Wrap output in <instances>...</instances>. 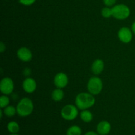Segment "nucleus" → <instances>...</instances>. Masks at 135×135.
Wrapping results in <instances>:
<instances>
[{"label": "nucleus", "mask_w": 135, "mask_h": 135, "mask_svg": "<svg viewBox=\"0 0 135 135\" xmlns=\"http://www.w3.org/2000/svg\"><path fill=\"white\" fill-rule=\"evenodd\" d=\"M96 102L94 95L89 92L79 93L75 98V104L80 110H85L92 108Z\"/></svg>", "instance_id": "nucleus-1"}, {"label": "nucleus", "mask_w": 135, "mask_h": 135, "mask_svg": "<svg viewBox=\"0 0 135 135\" xmlns=\"http://www.w3.org/2000/svg\"><path fill=\"white\" fill-rule=\"evenodd\" d=\"M17 113L20 117H27L30 115L34 110V104L29 98L21 99L17 105Z\"/></svg>", "instance_id": "nucleus-2"}, {"label": "nucleus", "mask_w": 135, "mask_h": 135, "mask_svg": "<svg viewBox=\"0 0 135 135\" xmlns=\"http://www.w3.org/2000/svg\"><path fill=\"white\" fill-rule=\"evenodd\" d=\"M112 17L118 20H125L129 17L131 10L125 4H118L112 8Z\"/></svg>", "instance_id": "nucleus-3"}, {"label": "nucleus", "mask_w": 135, "mask_h": 135, "mask_svg": "<svg viewBox=\"0 0 135 135\" xmlns=\"http://www.w3.org/2000/svg\"><path fill=\"white\" fill-rule=\"evenodd\" d=\"M103 89L102 80L98 76H92L87 83V90L88 92L94 96H97L101 93Z\"/></svg>", "instance_id": "nucleus-4"}, {"label": "nucleus", "mask_w": 135, "mask_h": 135, "mask_svg": "<svg viewBox=\"0 0 135 135\" xmlns=\"http://www.w3.org/2000/svg\"><path fill=\"white\" fill-rule=\"evenodd\" d=\"M61 115L65 120L73 121L79 115V109L73 104H68L62 108Z\"/></svg>", "instance_id": "nucleus-5"}, {"label": "nucleus", "mask_w": 135, "mask_h": 135, "mask_svg": "<svg viewBox=\"0 0 135 135\" xmlns=\"http://www.w3.org/2000/svg\"><path fill=\"white\" fill-rule=\"evenodd\" d=\"M14 83L10 77H4L0 82V91L4 95H9L13 92Z\"/></svg>", "instance_id": "nucleus-6"}, {"label": "nucleus", "mask_w": 135, "mask_h": 135, "mask_svg": "<svg viewBox=\"0 0 135 135\" xmlns=\"http://www.w3.org/2000/svg\"><path fill=\"white\" fill-rule=\"evenodd\" d=\"M133 31L128 27H122L118 31V38L124 44L130 43L133 40Z\"/></svg>", "instance_id": "nucleus-7"}, {"label": "nucleus", "mask_w": 135, "mask_h": 135, "mask_svg": "<svg viewBox=\"0 0 135 135\" xmlns=\"http://www.w3.org/2000/svg\"><path fill=\"white\" fill-rule=\"evenodd\" d=\"M54 83L58 88H63L67 86L69 83V77L65 73L59 72L55 75L54 79Z\"/></svg>", "instance_id": "nucleus-8"}, {"label": "nucleus", "mask_w": 135, "mask_h": 135, "mask_svg": "<svg viewBox=\"0 0 135 135\" xmlns=\"http://www.w3.org/2000/svg\"><path fill=\"white\" fill-rule=\"evenodd\" d=\"M17 57L23 62H29L32 59V53L30 49L26 47H21L17 50Z\"/></svg>", "instance_id": "nucleus-9"}, {"label": "nucleus", "mask_w": 135, "mask_h": 135, "mask_svg": "<svg viewBox=\"0 0 135 135\" xmlns=\"http://www.w3.org/2000/svg\"><path fill=\"white\" fill-rule=\"evenodd\" d=\"M37 83L34 79L31 77H26L22 83V88L25 92L32 94L36 90Z\"/></svg>", "instance_id": "nucleus-10"}, {"label": "nucleus", "mask_w": 135, "mask_h": 135, "mask_svg": "<svg viewBox=\"0 0 135 135\" xmlns=\"http://www.w3.org/2000/svg\"><path fill=\"white\" fill-rule=\"evenodd\" d=\"M112 129V125L108 121H102L98 124L96 131L100 135H107L109 134Z\"/></svg>", "instance_id": "nucleus-11"}, {"label": "nucleus", "mask_w": 135, "mask_h": 135, "mask_svg": "<svg viewBox=\"0 0 135 135\" xmlns=\"http://www.w3.org/2000/svg\"><path fill=\"white\" fill-rule=\"evenodd\" d=\"M92 71L94 75H100L104 69V63L103 60L100 59H97L94 61L92 64Z\"/></svg>", "instance_id": "nucleus-12"}, {"label": "nucleus", "mask_w": 135, "mask_h": 135, "mask_svg": "<svg viewBox=\"0 0 135 135\" xmlns=\"http://www.w3.org/2000/svg\"><path fill=\"white\" fill-rule=\"evenodd\" d=\"M64 98V92L61 88H55L51 93V98L55 102H60Z\"/></svg>", "instance_id": "nucleus-13"}, {"label": "nucleus", "mask_w": 135, "mask_h": 135, "mask_svg": "<svg viewBox=\"0 0 135 135\" xmlns=\"http://www.w3.org/2000/svg\"><path fill=\"white\" fill-rule=\"evenodd\" d=\"M80 117L82 121L85 123H90L93 119V115L92 112H90L88 109L83 110L80 113Z\"/></svg>", "instance_id": "nucleus-14"}, {"label": "nucleus", "mask_w": 135, "mask_h": 135, "mask_svg": "<svg viewBox=\"0 0 135 135\" xmlns=\"http://www.w3.org/2000/svg\"><path fill=\"white\" fill-rule=\"evenodd\" d=\"M7 129L11 134H17L20 130L19 125L16 121H10L7 124Z\"/></svg>", "instance_id": "nucleus-15"}, {"label": "nucleus", "mask_w": 135, "mask_h": 135, "mask_svg": "<svg viewBox=\"0 0 135 135\" xmlns=\"http://www.w3.org/2000/svg\"><path fill=\"white\" fill-rule=\"evenodd\" d=\"M82 130L78 125H72L67 131V135H81Z\"/></svg>", "instance_id": "nucleus-16"}, {"label": "nucleus", "mask_w": 135, "mask_h": 135, "mask_svg": "<svg viewBox=\"0 0 135 135\" xmlns=\"http://www.w3.org/2000/svg\"><path fill=\"white\" fill-rule=\"evenodd\" d=\"M16 113H17V108H15L13 105H9L3 109V113L7 117H13L16 114Z\"/></svg>", "instance_id": "nucleus-17"}, {"label": "nucleus", "mask_w": 135, "mask_h": 135, "mask_svg": "<svg viewBox=\"0 0 135 135\" xmlns=\"http://www.w3.org/2000/svg\"><path fill=\"white\" fill-rule=\"evenodd\" d=\"M10 103V100L8 97L7 95H2L0 97V108L1 109H4L7 106L9 105Z\"/></svg>", "instance_id": "nucleus-18"}, {"label": "nucleus", "mask_w": 135, "mask_h": 135, "mask_svg": "<svg viewBox=\"0 0 135 135\" xmlns=\"http://www.w3.org/2000/svg\"><path fill=\"white\" fill-rule=\"evenodd\" d=\"M102 15L104 18H109L112 17V8H109V7H105L102 9Z\"/></svg>", "instance_id": "nucleus-19"}, {"label": "nucleus", "mask_w": 135, "mask_h": 135, "mask_svg": "<svg viewBox=\"0 0 135 135\" xmlns=\"http://www.w3.org/2000/svg\"><path fill=\"white\" fill-rule=\"evenodd\" d=\"M36 0H18L19 3L25 6H30L33 5Z\"/></svg>", "instance_id": "nucleus-20"}, {"label": "nucleus", "mask_w": 135, "mask_h": 135, "mask_svg": "<svg viewBox=\"0 0 135 135\" xmlns=\"http://www.w3.org/2000/svg\"><path fill=\"white\" fill-rule=\"evenodd\" d=\"M103 1L106 7H112L114 6L117 0H103Z\"/></svg>", "instance_id": "nucleus-21"}, {"label": "nucleus", "mask_w": 135, "mask_h": 135, "mask_svg": "<svg viewBox=\"0 0 135 135\" xmlns=\"http://www.w3.org/2000/svg\"><path fill=\"white\" fill-rule=\"evenodd\" d=\"M5 48H6V47H5V45L4 44L3 42H1V43H0V52L3 53L4 51H5Z\"/></svg>", "instance_id": "nucleus-22"}, {"label": "nucleus", "mask_w": 135, "mask_h": 135, "mask_svg": "<svg viewBox=\"0 0 135 135\" xmlns=\"http://www.w3.org/2000/svg\"><path fill=\"white\" fill-rule=\"evenodd\" d=\"M84 135H99L98 133H95L94 131H88Z\"/></svg>", "instance_id": "nucleus-23"}, {"label": "nucleus", "mask_w": 135, "mask_h": 135, "mask_svg": "<svg viewBox=\"0 0 135 135\" xmlns=\"http://www.w3.org/2000/svg\"><path fill=\"white\" fill-rule=\"evenodd\" d=\"M131 30H132V31H133V34H135V22H133V25H132Z\"/></svg>", "instance_id": "nucleus-24"}, {"label": "nucleus", "mask_w": 135, "mask_h": 135, "mask_svg": "<svg viewBox=\"0 0 135 135\" xmlns=\"http://www.w3.org/2000/svg\"><path fill=\"white\" fill-rule=\"evenodd\" d=\"M9 135H18L17 134H9Z\"/></svg>", "instance_id": "nucleus-25"}]
</instances>
